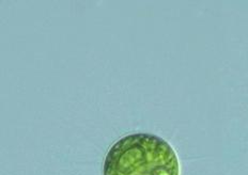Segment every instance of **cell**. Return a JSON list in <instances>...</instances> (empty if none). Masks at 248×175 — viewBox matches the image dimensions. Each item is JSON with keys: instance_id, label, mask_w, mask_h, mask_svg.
I'll return each instance as SVG.
<instances>
[{"instance_id": "1", "label": "cell", "mask_w": 248, "mask_h": 175, "mask_svg": "<svg viewBox=\"0 0 248 175\" xmlns=\"http://www.w3.org/2000/svg\"><path fill=\"white\" fill-rule=\"evenodd\" d=\"M173 147L152 133H132L121 138L108 151L103 175H180Z\"/></svg>"}]
</instances>
